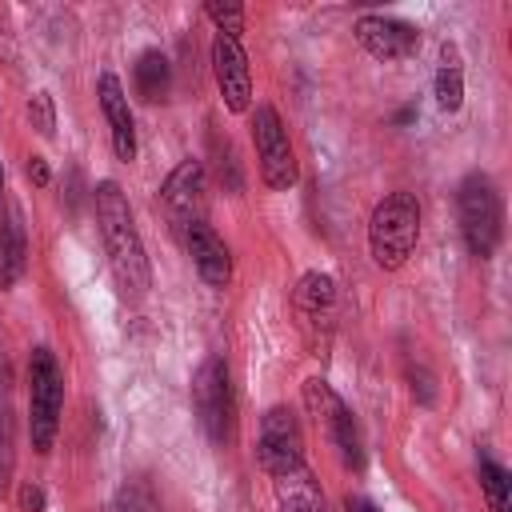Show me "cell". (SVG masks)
Listing matches in <instances>:
<instances>
[{
    "label": "cell",
    "mask_w": 512,
    "mask_h": 512,
    "mask_svg": "<svg viewBox=\"0 0 512 512\" xmlns=\"http://www.w3.org/2000/svg\"><path fill=\"white\" fill-rule=\"evenodd\" d=\"M356 40L368 56L376 60H404L416 52L420 44V32L408 24V20H396V16H380V12H368L356 20Z\"/></svg>",
    "instance_id": "7c38bea8"
},
{
    "label": "cell",
    "mask_w": 512,
    "mask_h": 512,
    "mask_svg": "<svg viewBox=\"0 0 512 512\" xmlns=\"http://www.w3.org/2000/svg\"><path fill=\"white\" fill-rule=\"evenodd\" d=\"M20 512H44V492L36 484H20Z\"/></svg>",
    "instance_id": "d4e9b609"
},
{
    "label": "cell",
    "mask_w": 512,
    "mask_h": 512,
    "mask_svg": "<svg viewBox=\"0 0 512 512\" xmlns=\"http://www.w3.org/2000/svg\"><path fill=\"white\" fill-rule=\"evenodd\" d=\"M132 84H136L140 100H148V104L164 100L168 88H172V64H168V56H164L160 48L140 52V60H136V68H132Z\"/></svg>",
    "instance_id": "2e32d148"
},
{
    "label": "cell",
    "mask_w": 512,
    "mask_h": 512,
    "mask_svg": "<svg viewBox=\"0 0 512 512\" xmlns=\"http://www.w3.org/2000/svg\"><path fill=\"white\" fill-rule=\"evenodd\" d=\"M204 168L200 160H180L168 180L160 184V204L168 212V220L184 232L192 220H204Z\"/></svg>",
    "instance_id": "30bf717a"
},
{
    "label": "cell",
    "mask_w": 512,
    "mask_h": 512,
    "mask_svg": "<svg viewBox=\"0 0 512 512\" xmlns=\"http://www.w3.org/2000/svg\"><path fill=\"white\" fill-rule=\"evenodd\" d=\"M476 472H480V488H484V496H488L492 512H508V496H512V476H508V468L480 452Z\"/></svg>",
    "instance_id": "d6986e66"
},
{
    "label": "cell",
    "mask_w": 512,
    "mask_h": 512,
    "mask_svg": "<svg viewBox=\"0 0 512 512\" xmlns=\"http://www.w3.org/2000/svg\"><path fill=\"white\" fill-rule=\"evenodd\" d=\"M96 92H100V112L108 120V136H112L116 160H124V164L136 160V120H132V108H128V96H124L120 76L100 72Z\"/></svg>",
    "instance_id": "4fadbf2b"
},
{
    "label": "cell",
    "mask_w": 512,
    "mask_h": 512,
    "mask_svg": "<svg viewBox=\"0 0 512 512\" xmlns=\"http://www.w3.org/2000/svg\"><path fill=\"white\" fill-rule=\"evenodd\" d=\"M436 104L444 112H456L464 104V64H460V52L456 44H444L440 48V68H436Z\"/></svg>",
    "instance_id": "ac0fdd59"
},
{
    "label": "cell",
    "mask_w": 512,
    "mask_h": 512,
    "mask_svg": "<svg viewBox=\"0 0 512 512\" xmlns=\"http://www.w3.org/2000/svg\"><path fill=\"white\" fill-rule=\"evenodd\" d=\"M256 460L268 476H284L304 468V436L292 416V408L276 404L260 416V436H256Z\"/></svg>",
    "instance_id": "ba28073f"
},
{
    "label": "cell",
    "mask_w": 512,
    "mask_h": 512,
    "mask_svg": "<svg viewBox=\"0 0 512 512\" xmlns=\"http://www.w3.org/2000/svg\"><path fill=\"white\" fill-rule=\"evenodd\" d=\"M304 408H308V416L328 432L332 448L340 452V464H344V468H352V472H360V468H364L360 428H356V420H352L348 404L332 392V384H328V380H320V376L304 380Z\"/></svg>",
    "instance_id": "5b68a950"
},
{
    "label": "cell",
    "mask_w": 512,
    "mask_h": 512,
    "mask_svg": "<svg viewBox=\"0 0 512 512\" xmlns=\"http://www.w3.org/2000/svg\"><path fill=\"white\" fill-rule=\"evenodd\" d=\"M192 408L212 444H228L232 436V384L228 364L220 356H208L192 376Z\"/></svg>",
    "instance_id": "8992f818"
},
{
    "label": "cell",
    "mask_w": 512,
    "mask_h": 512,
    "mask_svg": "<svg viewBox=\"0 0 512 512\" xmlns=\"http://www.w3.org/2000/svg\"><path fill=\"white\" fill-rule=\"evenodd\" d=\"M28 120L40 136H52L56 132V108H52V96L48 92H32L28 100Z\"/></svg>",
    "instance_id": "7402d4cb"
},
{
    "label": "cell",
    "mask_w": 512,
    "mask_h": 512,
    "mask_svg": "<svg viewBox=\"0 0 512 512\" xmlns=\"http://www.w3.org/2000/svg\"><path fill=\"white\" fill-rule=\"evenodd\" d=\"M408 380H412V396H416L420 404H432V400H436V384H432V376H428L424 368H412Z\"/></svg>",
    "instance_id": "603a6c76"
},
{
    "label": "cell",
    "mask_w": 512,
    "mask_h": 512,
    "mask_svg": "<svg viewBox=\"0 0 512 512\" xmlns=\"http://www.w3.org/2000/svg\"><path fill=\"white\" fill-rule=\"evenodd\" d=\"M212 72H216V88H220L228 112H248V104H252V72H248V56H244L240 40L216 32V40H212Z\"/></svg>",
    "instance_id": "8fae6325"
},
{
    "label": "cell",
    "mask_w": 512,
    "mask_h": 512,
    "mask_svg": "<svg viewBox=\"0 0 512 512\" xmlns=\"http://www.w3.org/2000/svg\"><path fill=\"white\" fill-rule=\"evenodd\" d=\"M272 480H276V504H280V512H324L320 484L312 480L308 468H296V472H284V476H272Z\"/></svg>",
    "instance_id": "9a60e30c"
},
{
    "label": "cell",
    "mask_w": 512,
    "mask_h": 512,
    "mask_svg": "<svg viewBox=\"0 0 512 512\" xmlns=\"http://www.w3.org/2000/svg\"><path fill=\"white\" fill-rule=\"evenodd\" d=\"M204 16L216 24L220 36L240 40V32H244V8H240V4H220V0H212V4H204Z\"/></svg>",
    "instance_id": "44dd1931"
},
{
    "label": "cell",
    "mask_w": 512,
    "mask_h": 512,
    "mask_svg": "<svg viewBox=\"0 0 512 512\" xmlns=\"http://www.w3.org/2000/svg\"><path fill=\"white\" fill-rule=\"evenodd\" d=\"M292 308H296V324L312 344H324L336 328L340 304H336V280L328 272H304L296 292H292Z\"/></svg>",
    "instance_id": "9c48e42d"
},
{
    "label": "cell",
    "mask_w": 512,
    "mask_h": 512,
    "mask_svg": "<svg viewBox=\"0 0 512 512\" xmlns=\"http://www.w3.org/2000/svg\"><path fill=\"white\" fill-rule=\"evenodd\" d=\"M112 512H148V504H144L136 492H128V488H124V492L116 496V508H112Z\"/></svg>",
    "instance_id": "484cf974"
},
{
    "label": "cell",
    "mask_w": 512,
    "mask_h": 512,
    "mask_svg": "<svg viewBox=\"0 0 512 512\" xmlns=\"http://www.w3.org/2000/svg\"><path fill=\"white\" fill-rule=\"evenodd\" d=\"M24 256H28V244H24V224H20V212L12 208L8 220L0 224V288H12L24 272Z\"/></svg>",
    "instance_id": "e0dca14e"
},
{
    "label": "cell",
    "mask_w": 512,
    "mask_h": 512,
    "mask_svg": "<svg viewBox=\"0 0 512 512\" xmlns=\"http://www.w3.org/2000/svg\"><path fill=\"white\" fill-rule=\"evenodd\" d=\"M0 192H4V164H0Z\"/></svg>",
    "instance_id": "83f0119b"
},
{
    "label": "cell",
    "mask_w": 512,
    "mask_h": 512,
    "mask_svg": "<svg viewBox=\"0 0 512 512\" xmlns=\"http://www.w3.org/2000/svg\"><path fill=\"white\" fill-rule=\"evenodd\" d=\"M24 176L36 184V188H44L48 180H52V172H48V164H44V156H28V164H24Z\"/></svg>",
    "instance_id": "cb8c5ba5"
},
{
    "label": "cell",
    "mask_w": 512,
    "mask_h": 512,
    "mask_svg": "<svg viewBox=\"0 0 512 512\" xmlns=\"http://www.w3.org/2000/svg\"><path fill=\"white\" fill-rule=\"evenodd\" d=\"M252 144H256V160H260V176L268 188L284 192L296 184V152L288 140V128L280 120V112L272 104H260L252 112Z\"/></svg>",
    "instance_id": "52a82bcc"
},
{
    "label": "cell",
    "mask_w": 512,
    "mask_h": 512,
    "mask_svg": "<svg viewBox=\"0 0 512 512\" xmlns=\"http://www.w3.org/2000/svg\"><path fill=\"white\" fill-rule=\"evenodd\" d=\"M420 240V204L412 192H388L368 220V252L376 260V268L396 272Z\"/></svg>",
    "instance_id": "7a4b0ae2"
},
{
    "label": "cell",
    "mask_w": 512,
    "mask_h": 512,
    "mask_svg": "<svg viewBox=\"0 0 512 512\" xmlns=\"http://www.w3.org/2000/svg\"><path fill=\"white\" fill-rule=\"evenodd\" d=\"M92 204H96V224H100V240H104V252H108L116 284L124 292H132V296H144L148 284H152V272H148L144 240L136 232L128 196L120 192L116 180H100L92 188Z\"/></svg>",
    "instance_id": "6da1fadb"
},
{
    "label": "cell",
    "mask_w": 512,
    "mask_h": 512,
    "mask_svg": "<svg viewBox=\"0 0 512 512\" xmlns=\"http://www.w3.org/2000/svg\"><path fill=\"white\" fill-rule=\"evenodd\" d=\"M180 236H184V248H188V256H192L196 272L204 276V284L228 288V280H232V252H228V244L212 232V224H208V220H192Z\"/></svg>",
    "instance_id": "5bb4252c"
},
{
    "label": "cell",
    "mask_w": 512,
    "mask_h": 512,
    "mask_svg": "<svg viewBox=\"0 0 512 512\" xmlns=\"http://www.w3.org/2000/svg\"><path fill=\"white\" fill-rule=\"evenodd\" d=\"M60 408H64L60 364H56L52 348H32V356H28V432H32V448L36 452L52 448L56 424H60Z\"/></svg>",
    "instance_id": "277c9868"
},
{
    "label": "cell",
    "mask_w": 512,
    "mask_h": 512,
    "mask_svg": "<svg viewBox=\"0 0 512 512\" xmlns=\"http://www.w3.org/2000/svg\"><path fill=\"white\" fill-rule=\"evenodd\" d=\"M344 512H380V508H376L368 496H348V500H344Z\"/></svg>",
    "instance_id": "4316f807"
},
{
    "label": "cell",
    "mask_w": 512,
    "mask_h": 512,
    "mask_svg": "<svg viewBox=\"0 0 512 512\" xmlns=\"http://www.w3.org/2000/svg\"><path fill=\"white\" fill-rule=\"evenodd\" d=\"M456 208H460V236H464V248L476 256V260H488L500 244V232H504V208H500V192L492 184V176L484 172H468L460 180V192H456Z\"/></svg>",
    "instance_id": "3957f363"
},
{
    "label": "cell",
    "mask_w": 512,
    "mask_h": 512,
    "mask_svg": "<svg viewBox=\"0 0 512 512\" xmlns=\"http://www.w3.org/2000/svg\"><path fill=\"white\" fill-rule=\"evenodd\" d=\"M12 468H16V420H12L8 400H0V500L8 496Z\"/></svg>",
    "instance_id": "ffe728a7"
}]
</instances>
